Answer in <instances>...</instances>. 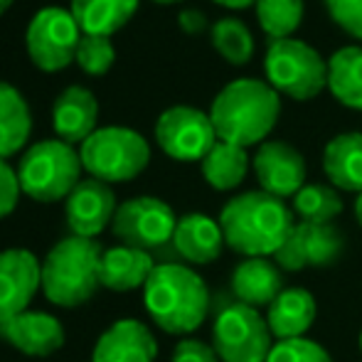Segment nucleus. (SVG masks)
<instances>
[{
  "label": "nucleus",
  "mask_w": 362,
  "mask_h": 362,
  "mask_svg": "<svg viewBox=\"0 0 362 362\" xmlns=\"http://www.w3.org/2000/svg\"><path fill=\"white\" fill-rule=\"evenodd\" d=\"M0 338L15 350L33 358H47L64 345V328L54 315L45 310H25L0 323Z\"/></svg>",
  "instance_id": "nucleus-16"
},
{
  "label": "nucleus",
  "mask_w": 362,
  "mask_h": 362,
  "mask_svg": "<svg viewBox=\"0 0 362 362\" xmlns=\"http://www.w3.org/2000/svg\"><path fill=\"white\" fill-rule=\"evenodd\" d=\"M281 114V99L272 84L237 79L215 96L210 109L217 139L239 148L257 146L274 131Z\"/></svg>",
  "instance_id": "nucleus-2"
},
{
  "label": "nucleus",
  "mask_w": 362,
  "mask_h": 362,
  "mask_svg": "<svg viewBox=\"0 0 362 362\" xmlns=\"http://www.w3.org/2000/svg\"><path fill=\"white\" fill-rule=\"evenodd\" d=\"M156 3H163V5H170V3H180V0H156Z\"/></svg>",
  "instance_id": "nucleus-40"
},
{
  "label": "nucleus",
  "mask_w": 362,
  "mask_h": 362,
  "mask_svg": "<svg viewBox=\"0 0 362 362\" xmlns=\"http://www.w3.org/2000/svg\"><path fill=\"white\" fill-rule=\"evenodd\" d=\"M116 210L119 205H116L111 185L96 177L81 180L64 200V217H67L69 232L84 239H94L96 234L104 232L114 222Z\"/></svg>",
  "instance_id": "nucleus-14"
},
{
  "label": "nucleus",
  "mask_w": 362,
  "mask_h": 362,
  "mask_svg": "<svg viewBox=\"0 0 362 362\" xmlns=\"http://www.w3.org/2000/svg\"><path fill=\"white\" fill-rule=\"evenodd\" d=\"M81 158L74 146L64 141H40L30 146L28 153L20 158L18 177L20 187L35 202H59L67 200L69 192L79 185Z\"/></svg>",
  "instance_id": "nucleus-5"
},
{
  "label": "nucleus",
  "mask_w": 362,
  "mask_h": 362,
  "mask_svg": "<svg viewBox=\"0 0 362 362\" xmlns=\"http://www.w3.org/2000/svg\"><path fill=\"white\" fill-rule=\"evenodd\" d=\"M158 343L146 323L134 318L116 320L96 340L91 362H156Z\"/></svg>",
  "instance_id": "nucleus-17"
},
{
  "label": "nucleus",
  "mask_w": 362,
  "mask_h": 362,
  "mask_svg": "<svg viewBox=\"0 0 362 362\" xmlns=\"http://www.w3.org/2000/svg\"><path fill=\"white\" fill-rule=\"evenodd\" d=\"M139 10V0H72L69 13L74 15L81 35L111 37Z\"/></svg>",
  "instance_id": "nucleus-24"
},
{
  "label": "nucleus",
  "mask_w": 362,
  "mask_h": 362,
  "mask_svg": "<svg viewBox=\"0 0 362 362\" xmlns=\"http://www.w3.org/2000/svg\"><path fill=\"white\" fill-rule=\"evenodd\" d=\"M272 338L267 318L239 300L217 315L212 328V348L222 362H267L274 348Z\"/></svg>",
  "instance_id": "nucleus-8"
},
{
  "label": "nucleus",
  "mask_w": 362,
  "mask_h": 362,
  "mask_svg": "<svg viewBox=\"0 0 362 362\" xmlns=\"http://www.w3.org/2000/svg\"><path fill=\"white\" fill-rule=\"evenodd\" d=\"M315 298L305 288H284L279 298L269 305L267 323L274 338L296 340L303 338L315 320Z\"/></svg>",
  "instance_id": "nucleus-22"
},
{
  "label": "nucleus",
  "mask_w": 362,
  "mask_h": 362,
  "mask_svg": "<svg viewBox=\"0 0 362 362\" xmlns=\"http://www.w3.org/2000/svg\"><path fill=\"white\" fill-rule=\"evenodd\" d=\"M33 119L28 101L8 81H0V158H10L28 144Z\"/></svg>",
  "instance_id": "nucleus-25"
},
{
  "label": "nucleus",
  "mask_w": 362,
  "mask_h": 362,
  "mask_svg": "<svg viewBox=\"0 0 362 362\" xmlns=\"http://www.w3.org/2000/svg\"><path fill=\"white\" fill-rule=\"evenodd\" d=\"M355 217H358V222L362 224V192L358 195V200H355Z\"/></svg>",
  "instance_id": "nucleus-38"
},
{
  "label": "nucleus",
  "mask_w": 362,
  "mask_h": 362,
  "mask_svg": "<svg viewBox=\"0 0 362 362\" xmlns=\"http://www.w3.org/2000/svg\"><path fill=\"white\" fill-rule=\"evenodd\" d=\"M177 227V217L168 202L158 197H131L121 202L114 215L111 229L126 247L141 249V252H156V249L173 244V234Z\"/></svg>",
  "instance_id": "nucleus-10"
},
{
  "label": "nucleus",
  "mask_w": 362,
  "mask_h": 362,
  "mask_svg": "<svg viewBox=\"0 0 362 362\" xmlns=\"http://www.w3.org/2000/svg\"><path fill=\"white\" fill-rule=\"evenodd\" d=\"M219 227L224 244L234 252L252 257H274L293 232V212L284 200L264 190L237 195L222 207Z\"/></svg>",
  "instance_id": "nucleus-1"
},
{
  "label": "nucleus",
  "mask_w": 362,
  "mask_h": 362,
  "mask_svg": "<svg viewBox=\"0 0 362 362\" xmlns=\"http://www.w3.org/2000/svg\"><path fill=\"white\" fill-rule=\"evenodd\" d=\"M173 247L185 262L212 264L219 259L224 247L222 227L212 217L192 212V215L177 219L175 234H173Z\"/></svg>",
  "instance_id": "nucleus-20"
},
{
  "label": "nucleus",
  "mask_w": 362,
  "mask_h": 362,
  "mask_svg": "<svg viewBox=\"0 0 362 362\" xmlns=\"http://www.w3.org/2000/svg\"><path fill=\"white\" fill-rule=\"evenodd\" d=\"M81 165L101 182H126L139 177L151 160V146L139 131L126 126L96 129L79 148Z\"/></svg>",
  "instance_id": "nucleus-6"
},
{
  "label": "nucleus",
  "mask_w": 362,
  "mask_h": 362,
  "mask_svg": "<svg viewBox=\"0 0 362 362\" xmlns=\"http://www.w3.org/2000/svg\"><path fill=\"white\" fill-rule=\"evenodd\" d=\"M180 28L187 35H200L207 28V20L200 10H185V13H180Z\"/></svg>",
  "instance_id": "nucleus-36"
},
{
  "label": "nucleus",
  "mask_w": 362,
  "mask_h": 362,
  "mask_svg": "<svg viewBox=\"0 0 362 362\" xmlns=\"http://www.w3.org/2000/svg\"><path fill=\"white\" fill-rule=\"evenodd\" d=\"M254 173L262 182V190L279 197H296L305 182V160L291 144L267 141L254 156Z\"/></svg>",
  "instance_id": "nucleus-15"
},
{
  "label": "nucleus",
  "mask_w": 362,
  "mask_h": 362,
  "mask_svg": "<svg viewBox=\"0 0 362 362\" xmlns=\"http://www.w3.org/2000/svg\"><path fill=\"white\" fill-rule=\"evenodd\" d=\"M325 8L338 28L362 40V0H325Z\"/></svg>",
  "instance_id": "nucleus-33"
},
{
  "label": "nucleus",
  "mask_w": 362,
  "mask_h": 362,
  "mask_svg": "<svg viewBox=\"0 0 362 362\" xmlns=\"http://www.w3.org/2000/svg\"><path fill=\"white\" fill-rule=\"evenodd\" d=\"M269 84L296 101L315 99L328 86V64L310 45L300 40H276L267 52Z\"/></svg>",
  "instance_id": "nucleus-7"
},
{
  "label": "nucleus",
  "mask_w": 362,
  "mask_h": 362,
  "mask_svg": "<svg viewBox=\"0 0 362 362\" xmlns=\"http://www.w3.org/2000/svg\"><path fill=\"white\" fill-rule=\"evenodd\" d=\"M328 89L348 109L362 111V47H343L328 62Z\"/></svg>",
  "instance_id": "nucleus-26"
},
{
  "label": "nucleus",
  "mask_w": 362,
  "mask_h": 362,
  "mask_svg": "<svg viewBox=\"0 0 362 362\" xmlns=\"http://www.w3.org/2000/svg\"><path fill=\"white\" fill-rule=\"evenodd\" d=\"M116 62V47L111 37H94V35H81L79 47H76V64L91 76L106 74Z\"/></svg>",
  "instance_id": "nucleus-31"
},
{
  "label": "nucleus",
  "mask_w": 362,
  "mask_h": 362,
  "mask_svg": "<svg viewBox=\"0 0 362 362\" xmlns=\"http://www.w3.org/2000/svg\"><path fill=\"white\" fill-rule=\"evenodd\" d=\"M42 288V262L28 249L0 252V323L25 313Z\"/></svg>",
  "instance_id": "nucleus-13"
},
{
  "label": "nucleus",
  "mask_w": 362,
  "mask_h": 362,
  "mask_svg": "<svg viewBox=\"0 0 362 362\" xmlns=\"http://www.w3.org/2000/svg\"><path fill=\"white\" fill-rule=\"evenodd\" d=\"M153 269H156V262H153L151 254L121 244V247L114 249H104L99 279L104 288L124 293V291L144 288Z\"/></svg>",
  "instance_id": "nucleus-21"
},
{
  "label": "nucleus",
  "mask_w": 362,
  "mask_h": 362,
  "mask_svg": "<svg viewBox=\"0 0 362 362\" xmlns=\"http://www.w3.org/2000/svg\"><path fill=\"white\" fill-rule=\"evenodd\" d=\"M173 362H222L215 348L197 338L180 340L173 350Z\"/></svg>",
  "instance_id": "nucleus-35"
},
{
  "label": "nucleus",
  "mask_w": 362,
  "mask_h": 362,
  "mask_svg": "<svg viewBox=\"0 0 362 362\" xmlns=\"http://www.w3.org/2000/svg\"><path fill=\"white\" fill-rule=\"evenodd\" d=\"M81 30L64 8H42L30 20L25 45L33 64L42 72H59L76 59Z\"/></svg>",
  "instance_id": "nucleus-9"
},
{
  "label": "nucleus",
  "mask_w": 362,
  "mask_h": 362,
  "mask_svg": "<svg viewBox=\"0 0 362 362\" xmlns=\"http://www.w3.org/2000/svg\"><path fill=\"white\" fill-rule=\"evenodd\" d=\"M13 3H15V0H0V15H3L5 10H8V8H10V5H13Z\"/></svg>",
  "instance_id": "nucleus-39"
},
{
  "label": "nucleus",
  "mask_w": 362,
  "mask_h": 362,
  "mask_svg": "<svg viewBox=\"0 0 362 362\" xmlns=\"http://www.w3.org/2000/svg\"><path fill=\"white\" fill-rule=\"evenodd\" d=\"M249 170L247 148L217 141L212 151L202 158V175L215 190H234L242 185Z\"/></svg>",
  "instance_id": "nucleus-27"
},
{
  "label": "nucleus",
  "mask_w": 362,
  "mask_h": 362,
  "mask_svg": "<svg viewBox=\"0 0 362 362\" xmlns=\"http://www.w3.org/2000/svg\"><path fill=\"white\" fill-rule=\"evenodd\" d=\"M267 362H333L328 350L320 348L318 343L308 338H296V340H279L274 343L272 353Z\"/></svg>",
  "instance_id": "nucleus-32"
},
{
  "label": "nucleus",
  "mask_w": 362,
  "mask_h": 362,
  "mask_svg": "<svg viewBox=\"0 0 362 362\" xmlns=\"http://www.w3.org/2000/svg\"><path fill=\"white\" fill-rule=\"evenodd\" d=\"M360 350H362V333H360Z\"/></svg>",
  "instance_id": "nucleus-41"
},
{
  "label": "nucleus",
  "mask_w": 362,
  "mask_h": 362,
  "mask_svg": "<svg viewBox=\"0 0 362 362\" xmlns=\"http://www.w3.org/2000/svg\"><path fill=\"white\" fill-rule=\"evenodd\" d=\"M215 3L224 5V8L239 10V8H249V5H257V0H215Z\"/></svg>",
  "instance_id": "nucleus-37"
},
{
  "label": "nucleus",
  "mask_w": 362,
  "mask_h": 362,
  "mask_svg": "<svg viewBox=\"0 0 362 362\" xmlns=\"http://www.w3.org/2000/svg\"><path fill=\"white\" fill-rule=\"evenodd\" d=\"M257 20L272 42L288 40L303 20V0H257Z\"/></svg>",
  "instance_id": "nucleus-29"
},
{
  "label": "nucleus",
  "mask_w": 362,
  "mask_h": 362,
  "mask_svg": "<svg viewBox=\"0 0 362 362\" xmlns=\"http://www.w3.org/2000/svg\"><path fill=\"white\" fill-rule=\"evenodd\" d=\"M96 119H99V101L84 86H67L54 99L52 126L57 139L64 144H84L96 131Z\"/></svg>",
  "instance_id": "nucleus-18"
},
{
  "label": "nucleus",
  "mask_w": 362,
  "mask_h": 362,
  "mask_svg": "<svg viewBox=\"0 0 362 362\" xmlns=\"http://www.w3.org/2000/svg\"><path fill=\"white\" fill-rule=\"evenodd\" d=\"M323 170L335 187L362 192V134H340L325 146Z\"/></svg>",
  "instance_id": "nucleus-23"
},
{
  "label": "nucleus",
  "mask_w": 362,
  "mask_h": 362,
  "mask_svg": "<svg viewBox=\"0 0 362 362\" xmlns=\"http://www.w3.org/2000/svg\"><path fill=\"white\" fill-rule=\"evenodd\" d=\"M345 249V237L333 224L298 222L284 247L274 254V264L281 272H300V269H323L340 259Z\"/></svg>",
  "instance_id": "nucleus-12"
},
{
  "label": "nucleus",
  "mask_w": 362,
  "mask_h": 362,
  "mask_svg": "<svg viewBox=\"0 0 362 362\" xmlns=\"http://www.w3.org/2000/svg\"><path fill=\"white\" fill-rule=\"evenodd\" d=\"M20 192H23V187H20L18 173L0 158V219L15 212L20 202Z\"/></svg>",
  "instance_id": "nucleus-34"
},
{
  "label": "nucleus",
  "mask_w": 362,
  "mask_h": 362,
  "mask_svg": "<svg viewBox=\"0 0 362 362\" xmlns=\"http://www.w3.org/2000/svg\"><path fill=\"white\" fill-rule=\"evenodd\" d=\"M293 212L300 222L333 224V219L343 212V200L330 185H303L293 197Z\"/></svg>",
  "instance_id": "nucleus-28"
},
{
  "label": "nucleus",
  "mask_w": 362,
  "mask_h": 362,
  "mask_svg": "<svg viewBox=\"0 0 362 362\" xmlns=\"http://www.w3.org/2000/svg\"><path fill=\"white\" fill-rule=\"evenodd\" d=\"M144 303L158 328L187 335L207 318L210 291L200 274L185 264H156L144 286Z\"/></svg>",
  "instance_id": "nucleus-3"
},
{
  "label": "nucleus",
  "mask_w": 362,
  "mask_h": 362,
  "mask_svg": "<svg viewBox=\"0 0 362 362\" xmlns=\"http://www.w3.org/2000/svg\"><path fill=\"white\" fill-rule=\"evenodd\" d=\"M232 291L239 303L252 305V308H259V305L269 308L284 291L281 269L267 257L244 259L232 272Z\"/></svg>",
  "instance_id": "nucleus-19"
},
{
  "label": "nucleus",
  "mask_w": 362,
  "mask_h": 362,
  "mask_svg": "<svg viewBox=\"0 0 362 362\" xmlns=\"http://www.w3.org/2000/svg\"><path fill=\"white\" fill-rule=\"evenodd\" d=\"M101 257L104 247L96 239L69 234L54 244L42 262V291L49 303L76 308L91 300L101 288Z\"/></svg>",
  "instance_id": "nucleus-4"
},
{
  "label": "nucleus",
  "mask_w": 362,
  "mask_h": 362,
  "mask_svg": "<svg viewBox=\"0 0 362 362\" xmlns=\"http://www.w3.org/2000/svg\"><path fill=\"white\" fill-rule=\"evenodd\" d=\"M156 141L173 160L192 163L202 160L219 139L210 114L192 106H173L158 119Z\"/></svg>",
  "instance_id": "nucleus-11"
},
{
  "label": "nucleus",
  "mask_w": 362,
  "mask_h": 362,
  "mask_svg": "<svg viewBox=\"0 0 362 362\" xmlns=\"http://www.w3.org/2000/svg\"><path fill=\"white\" fill-rule=\"evenodd\" d=\"M212 45L232 64H247L254 54L252 33L247 25L234 18H222L212 25Z\"/></svg>",
  "instance_id": "nucleus-30"
}]
</instances>
